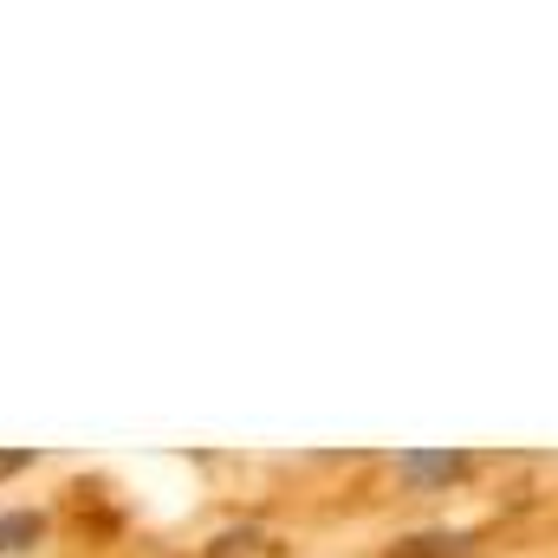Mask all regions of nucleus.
Segmentation results:
<instances>
[{"mask_svg":"<svg viewBox=\"0 0 558 558\" xmlns=\"http://www.w3.org/2000/svg\"><path fill=\"white\" fill-rule=\"evenodd\" d=\"M46 539H52V513H39V507L0 513V558H26V553H39Z\"/></svg>","mask_w":558,"mask_h":558,"instance_id":"f257e3e1","label":"nucleus"},{"mask_svg":"<svg viewBox=\"0 0 558 558\" xmlns=\"http://www.w3.org/2000/svg\"><path fill=\"white\" fill-rule=\"evenodd\" d=\"M461 474H468V461H461V454H397V481H403V487H416V494L448 487V481H461Z\"/></svg>","mask_w":558,"mask_h":558,"instance_id":"f03ea898","label":"nucleus"},{"mask_svg":"<svg viewBox=\"0 0 558 558\" xmlns=\"http://www.w3.org/2000/svg\"><path fill=\"white\" fill-rule=\"evenodd\" d=\"M468 553V533H422V539H403L390 558H461Z\"/></svg>","mask_w":558,"mask_h":558,"instance_id":"7ed1b4c3","label":"nucleus"},{"mask_svg":"<svg viewBox=\"0 0 558 558\" xmlns=\"http://www.w3.org/2000/svg\"><path fill=\"white\" fill-rule=\"evenodd\" d=\"M26 468H39L33 448H0V481H13V474H26Z\"/></svg>","mask_w":558,"mask_h":558,"instance_id":"20e7f679","label":"nucleus"}]
</instances>
